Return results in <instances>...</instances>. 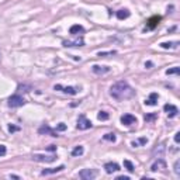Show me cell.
Returning <instances> with one entry per match:
<instances>
[{
    "instance_id": "7402d4cb",
    "label": "cell",
    "mask_w": 180,
    "mask_h": 180,
    "mask_svg": "<svg viewBox=\"0 0 180 180\" xmlns=\"http://www.w3.org/2000/svg\"><path fill=\"white\" fill-rule=\"evenodd\" d=\"M179 42L176 41V42H162L160 44V47L165 48V49H169V48H177Z\"/></svg>"
},
{
    "instance_id": "ac0fdd59",
    "label": "cell",
    "mask_w": 180,
    "mask_h": 180,
    "mask_svg": "<svg viewBox=\"0 0 180 180\" xmlns=\"http://www.w3.org/2000/svg\"><path fill=\"white\" fill-rule=\"evenodd\" d=\"M130 14H131V13H130L127 9H121V10L117 11V18H118V20H125V18L130 17Z\"/></svg>"
},
{
    "instance_id": "5bb4252c",
    "label": "cell",
    "mask_w": 180,
    "mask_h": 180,
    "mask_svg": "<svg viewBox=\"0 0 180 180\" xmlns=\"http://www.w3.org/2000/svg\"><path fill=\"white\" fill-rule=\"evenodd\" d=\"M159 21H160V17H159V16L151 17V18L148 20V23H146V27H148L149 30H154L155 27L159 24Z\"/></svg>"
},
{
    "instance_id": "1f68e13d",
    "label": "cell",
    "mask_w": 180,
    "mask_h": 180,
    "mask_svg": "<svg viewBox=\"0 0 180 180\" xmlns=\"http://www.w3.org/2000/svg\"><path fill=\"white\" fill-rule=\"evenodd\" d=\"M9 131H10V132H16V131H18V127H14V125H9Z\"/></svg>"
},
{
    "instance_id": "83f0119b",
    "label": "cell",
    "mask_w": 180,
    "mask_h": 180,
    "mask_svg": "<svg viewBox=\"0 0 180 180\" xmlns=\"http://www.w3.org/2000/svg\"><path fill=\"white\" fill-rule=\"evenodd\" d=\"M156 118V114H146L145 116V121H152Z\"/></svg>"
},
{
    "instance_id": "8d00e7d4",
    "label": "cell",
    "mask_w": 180,
    "mask_h": 180,
    "mask_svg": "<svg viewBox=\"0 0 180 180\" xmlns=\"http://www.w3.org/2000/svg\"><path fill=\"white\" fill-rule=\"evenodd\" d=\"M11 179H20V176H17V175H10Z\"/></svg>"
},
{
    "instance_id": "8fae6325",
    "label": "cell",
    "mask_w": 180,
    "mask_h": 180,
    "mask_svg": "<svg viewBox=\"0 0 180 180\" xmlns=\"http://www.w3.org/2000/svg\"><path fill=\"white\" fill-rule=\"evenodd\" d=\"M91 70H93L96 75H106V73H108L111 69H110V66H100V65H93V66H91Z\"/></svg>"
},
{
    "instance_id": "d6986e66",
    "label": "cell",
    "mask_w": 180,
    "mask_h": 180,
    "mask_svg": "<svg viewBox=\"0 0 180 180\" xmlns=\"http://www.w3.org/2000/svg\"><path fill=\"white\" fill-rule=\"evenodd\" d=\"M83 152H85L83 146H82V145H78V146L73 148V151H72V156H82Z\"/></svg>"
},
{
    "instance_id": "ba28073f",
    "label": "cell",
    "mask_w": 180,
    "mask_h": 180,
    "mask_svg": "<svg viewBox=\"0 0 180 180\" xmlns=\"http://www.w3.org/2000/svg\"><path fill=\"white\" fill-rule=\"evenodd\" d=\"M163 110L168 113L169 118H173V117H176L177 114H179V108H177L176 106H173V104H165Z\"/></svg>"
},
{
    "instance_id": "484cf974",
    "label": "cell",
    "mask_w": 180,
    "mask_h": 180,
    "mask_svg": "<svg viewBox=\"0 0 180 180\" xmlns=\"http://www.w3.org/2000/svg\"><path fill=\"white\" fill-rule=\"evenodd\" d=\"M116 51H107V52H99V53H97V56H100V58H101V56H108V55H116Z\"/></svg>"
},
{
    "instance_id": "30bf717a",
    "label": "cell",
    "mask_w": 180,
    "mask_h": 180,
    "mask_svg": "<svg viewBox=\"0 0 180 180\" xmlns=\"http://www.w3.org/2000/svg\"><path fill=\"white\" fill-rule=\"evenodd\" d=\"M83 45H85L83 37L76 38L73 41H64V47H83Z\"/></svg>"
},
{
    "instance_id": "ffe728a7",
    "label": "cell",
    "mask_w": 180,
    "mask_h": 180,
    "mask_svg": "<svg viewBox=\"0 0 180 180\" xmlns=\"http://www.w3.org/2000/svg\"><path fill=\"white\" fill-rule=\"evenodd\" d=\"M124 166H125V169H127L130 173H132L134 170H135V166H134L132 162L128 160V159H124Z\"/></svg>"
},
{
    "instance_id": "277c9868",
    "label": "cell",
    "mask_w": 180,
    "mask_h": 180,
    "mask_svg": "<svg viewBox=\"0 0 180 180\" xmlns=\"http://www.w3.org/2000/svg\"><path fill=\"white\" fill-rule=\"evenodd\" d=\"M24 103H26V100L18 94H13V96H10V99H9V106H10L11 108L21 107V106H24Z\"/></svg>"
},
{
    "instance_id": "836d02e7",
    "label": "cell",
    "mask_w": 180,
    "mask_h": 180,
    "mask_svg": "<svg viewBox=\"0 0 180 180\" xmlns=\"http://www.w3.org/2000/svg\"><path fill=\"white\" fill-rule=\"evenodd\" d=\"M175 142H176V143L180 142V132H176V134H175Z\"/></svg>"
},
{
    "instance_id": "8992f818",
    "label": "cell",
    "mask_w": 180,
    "mask_h": 180,
    "mask_svg": "<svg viewBox=\"0 0 180 180\" xmlns=\"http://www.w3.org/2000/svg\"><path fill=\"white\" fill-rule=\"evenodd\" d=\"M32 159L37 160V162H45V163H49V162H53L56 156L55 155H51V156H45V155H38V154H34L32 155Z\"/></svg>"
},
{
    "instance_id": "cb8c5ba5",
    "label": "cell",
    "mask_w": 180,
    "mask_h": 180,
    "mask_svg": "<svg viewBox=\"0 0 180 180\" xmlns=\"http://www.w3.org/2000/svg\"><path fill=\"white\" fill-rule=\"evenodd\" d=\"M146 142H148L146 138H139L138 141H132V146L135 148V146H139V145H145Z\"/></svg>"
},
{
    "instance_id": "7c38bea8",
    "label": "cell",
    "mask_w": 180,
    "mask_h": 180,
    "mask_svg": "<svg viewBox=\"0 0 180 180\" xmlns=\"http://www.w3.org/2000/svg\"><path fill=\"white\" fill-rule=\"evenodd\" d=\"M104 170H106V173L111 175L114 172H118V170H120V166H118L116 162H108V163L104 165Z\"/></svg>"
},
{
    "instance_id": "6da1fadb",
    "label": "cell",
    "mask_w": 180,
    "mask_h": 180,
    "mask_svg": "<svg viewBox=\"0 0 180 180\" xmlns=\"http://www.w3.org/2000/svg\"><path fill=\"white\" fill-rule=\"evenodd\" d=\"M110 94H111L113 99H116L117 101H122L127 100V99H131L135 96V90L128 85V82L125 80H120L111 86L110 89Z\"/></svg>"
},
{
    "instance_id": "4dcf8cb0",
    "label": "cell",
    "mask_w": 180,
    "mask_h": 180,
    "mask_svg": "<svg viewBox=\"0 0 180 180\" xmlns=\"http://www.w3.org/2000/svg\"><path fill=\"white\" fill-rule=\"evenodd\" d=\"M6 152H7L6 146H4V145H0V156H4Z\"/></svg>"
},
{
    "instance_id": "e575fe53",
    "label": "cell",
    "mask_w": 180,
    "mask_h": 180,
    "mask_svg": "<svg viewBox=\"0 0 180 180\" xmlns=\"http://www.w3.org/2000/svg\"><path fill=\"white\" fill-rule=\"evenodd\" d=\"M117 180H130V177H128V176H118Z\"/></svg>"
},
{
    "instance_id": "4316f807",
    "label": "cell",
    "mask_w": 180,
    "mask_h": 180,
    "mask_svg": "<svg viewBox=\"0 0 180 180\" xmlns=\"http://www.w3.org/2000/svg\"><path fill=\"white\" fill-rule=\"evenodd\" d=\"M65 130H66V124H64V122H59L56 125V132L58 131H65Z\"/></svg>"
},
{
    "instance_id": "f546056e",
    "label": "cell",
    "mask_w": 180,
    "mask_h": 180,
    "mask_svg": "<svg viewBox=\"0 0 180 180\" xmlns=\"http://www.w3.org/2000/svg\"><path fill=\"white\" fill-rule=\"evenodd\" d=\"M23 89H24V91H30V90H31V86H26V85H24V86H23V85L18 86V90H23Z\"/></svg>"
},
{
    "instance_id": "44dd1931",
    "label": "cell",
    "mask_w": 180,
    "mask_h": 180,
    "mask_svg": "<svg viewBox=\"0 0 180 180\" xmlns=\"http://www.w3.org/2000/svg\"><path fill=\"white\" fill-rule=\"evenodd\" d=\"M103 139H104V141H110V142H116L117 137L114 132H110V134H106V135L103 137Z\"/></svg>"
},
{
    "instance_id": "4fadbf2b",
    "label": "cell",
    "mask_w": 180,
    "mask_h": 180,
    "mask_svg": "<svg viewBox=\"0 0 180 180\" xmlns=\"http://www.w3.org/2000/svg\"><path fill=\"white\" fill-rule=\"evenodd\" d=\"M65 169L64 165H61V166H58V168H51V169H44L42 172H41V175L42 176H48V175H55V173H59V172H62V170Z\"/></svg>"
},
{
    "instance_id": "d4e9b609",
    "label": "cell",
    "mask_w": 180,
    "mask_h": 180,
    "mask_svg": "<svg viewBox=\"0 0 180 180\" xmlns=\"http://www.w3.org/2000/svg\"><path fill=\"white\" fill-rule=\"evenodd\" d=\"M179 73H180V68H177V66L166 70V75H179Z\"/></svg>"
},
{
    "instance_id": "5b68a950",
    "label": "cell",
    "mask_w": 180,
    "mask_h": 180,
    "mask_svg": "<svg viewBox=\"0 0 180 180\" xmlns=\"http://www.w3.org/2000/svg\"><path fill=\"white\" fill-rule=\"evenodd\" d=\"M97 176V170L94 169H83L79 172V177L82 180H93Z\"/></svg>"
},
{
    "instance_id": "9a60e30c",
    "label": "cell",
    "mask_w": 180,
    "mask_h": 180,
    "mask_svg": "<svg viewBox=\"0 0 180 180\" xmlns=\"http://www.w3.org/2000/svg\"><path fill=\"white\" fill-rule=\"evenodd\" d=\"M158 99H159L158 93H151L149 99L145 100V104H146V106H156V104H158Z\"/></svg>"
},
{
    "instance_id": "f1b7e54d",
    "label": "cell",
    "mask_w": 180,
    "mask_h": 180,
    "mask_svg": "<svg viewBox=\"0 0 180 180\" xmlns=\"http://www.w3.org/2000/svg\"><path fill=\"white\" fill-rule=\"evenodd\" d=\"M179 165H180V160H176V162H175V173H176V175H180Z\"/></svg>"
},
{
    "instance_id": "2e32d148",
    "label": "cell",
    "mask_w": 180,
    "mask_h": 180,
    "mask_svg": "<svg viewBox=\"0 0 180 180\" xmlns=\"http://www.w3.org/2000/svg\"><path fill=\"white\" fill-rule=\"evenodd\" d=\"M38 132L40 134H49V135H52V137H58V134L55 132L51 127H48V125H42V127L38 130Z\"/></svg>"
},
{
    "instance_id": "d6a6232c",
    "label": "cell",
    "mask_w": 180,
    "mask_h": 180,
    "mask_svg": "<svg viewBox=\"0 0 180 180\" xmlns=\"http://www.w3.org/2000/svg\"><path fill=\"white\" fill-rule=\"evenodd\" d=\"M47 151H49V152H55V151H56V146H55V145H49V146L47 148Z\"/></svg>"
},
{
    "instance_id": "7a4b0ae2",
    "label": "cell",
    "mask_w": 180,
    "mask_h": 180,
    "mask_svg": "<svg viewBox=\"0 0 180 180\" xmlns=\"http://www.w3.org/2000/svg\"><path fill=\"white\" fill-rule=\"evenodd\" d=\"M76 127H78V130H80V131L89 130V128H91V121L86 118L85 114H82V116H79V118H78V125H76Z\"/></svg>"
},
{
    "instance_id": "52a82bcc",
    "label": "cell",
    "mask_w": 180,
    "mask_h": 180,
    "mask_svg": "<svg viewBox=\"0 0 180 180\" xmlns=\"http://www.w3.org/2000/svg\"><path fill=\"white\" fill-rule=\"evenodd\" d=\"M121 122L124 125H132V124H137V117L132 116V114H124L121 116Z\"/></svg>"
},
{
    "instance_id": "9c48e42d",
    "label": "cell",
    "mask_w": 180,
    "mask_h": 180,
    "mask_svg": "<svg viewBox=\"0 0 180 180\" xmlns=\"http://www.w3.org/2000/svg\"><path fill=\"white\" fill-rule=\"evenodd\" d=\"M159 169H166V162H165V159L162 158H158L155 160V163L151 166V172H156Z\"/></svg>"
},
{
    "instance_id": "d590c367",
    "label": "cell",
    "mask_w": 180,
    "mask_h": 180,
    "mask_svg": "<svg viewBox=\"0 0 180 180\" xmlns=\"http://www.w3.org/2000/svg\"><path fill=\"white\" fill-rule=\"evenodd\" d=\"M151 66H152V62H146V64H145V68H151Z\"/></svg>"
},
{
    "instance_id": "603a6c76",
    "label": "cell",
    "mask_w": 180,
    "mask_h": 180,
    "mask_svg": "<svg viewBox=\"0 0 180 180\" xmlns=\"http://www.w3.org/2000/svg\"><path fill=\"white\" fill-rule=\"evenodd\" d=\"M97 118H99L100 121H107V120L110 118V116H108V113H106V111H100L97 114Z\"/></svg>"
},
{
    "instance_id": "3957f363",
    "label": "cell",
    "mask_w": 180,
    "mask_h": 180,
    "mask_svg": "<svg viewBox=\"0 0 180 180\" xmlns=\"http://www.w3.org/2000/svg\"><path fill=\"white\" fill-rule=\"evenodd\" d=\"M53 89L55 90H59V91H64V93H66V94H70V96H75L79 93V87H73V86H61V85H55L53 86Z\"/></svg>"
},
{
    "instance_id": "e0dca14e",
    "label": "cell",
    "mask_w": 180,
    "mask_h": 180,
    "mask_svg": "<svg viewBox=\"0 0 180 180\" xmlns=\"http://www.w3.org/2000/svg\"><path fill=\"white\" fill-rule=\"evenodd\" d=\"M69 32L72 34V35H78V34H82V32H85V28L82 26H79V24H75V26L70 27V30H69Z\"/></svg>"
}]
</instances>
